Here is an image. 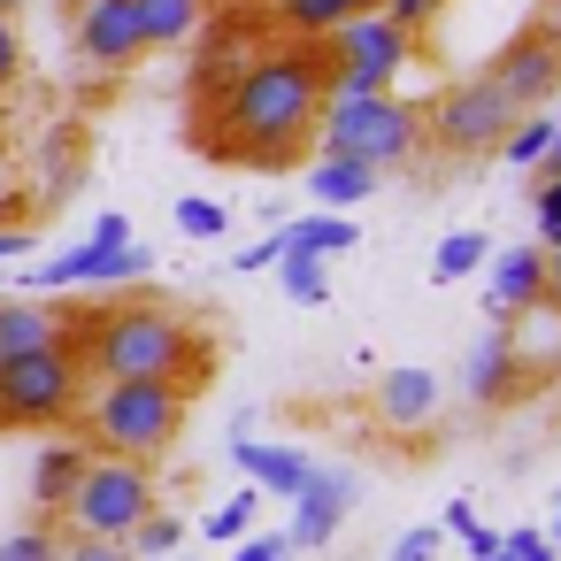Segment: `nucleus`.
Instances as JSON below:
<instances>
[{
    "label": "nucleus",
    "instance_id": "32",
    "mask_svg": "<svg viewBox=\"0 0 561 561\" xmlns=\"http://www.w3.org/2000/svg\"><path fill=\"white\" fill-rule=\"evenodd\" d=\"M385 16H392L400 32H423V24H438V16H446V0H385Z\"/></svg>",
    "mask_w": 561,
    "mask_h": 561
},
{
    "label": "nucleus",
    "instance_id": "39",
    "mask_svg": "<svg viewBox=\"0 0 561 561\" xmlns=\"http://www.w3.org/2000/svg\"><path fill=\"white\" fill-rule=\"evenodd\" d=\"M546 308H561V247H546Z\"/></svg>",
    "mask_w": 561,
    "mask_h": 561
},
{
    "label": "nucleus",
    "instance_id": "10",
    "mask_svg": "<svg viewBox=\"0 0 561 561\" xmlns=\"http://www.w3.org/2000/svg\"><path fill=\"white\" fill-rule=\"evenodd\" d=\"M147 270H154V254L139 239H124V247H70V254H55L32 277V293H55V285H131Z\"/></svg>",
    "mask_w": 561,
    "mask_h": 561
},
{
    "label": "nucleus",
    "instance_id": "33",
    "mask_svg": "<svg viewBox=\"0 0 561 561\" xmlns=\"http://www.w3.org/2000/svg\"><path fill=\"white\" fill-rule=\"evenodd\" d=\"M24 78V39H16V16H0V93Z\"/></svg>",
    "mask_w": 561,
    "mask_h": 561
},
{
    "label": "nucleus",
    "instance_id": "27",
    "mask_svg": "<svg viewBox=\"0 0 561 561\" xmlns=\"http://www.w3.org/2000/svg\"><path fill=\"white\" fill-rule=\"evenodd\" d=\"M62 553V530L55 523H24L16 538H0V561H55Z\"/></svg>",
    "mask_w": 561,
    "mask_h": 561
},
{
    "label": "nucleus",
    "instance_id": "2",
    "mask_svg": "<svg viewBox=\"0 0 561 561\" xmlns=\"http://www.w3.org/2000/svg\"><path fill=\"white\" fill-rule=\"evenodd\" d=\"M78 362H85V377H101V385H116V377H154V385L193 392V385H208V377H216L208 339H201L185 316L154 308V300H124V308L85 316Z\"/></svg>",
    "mask_w": 561,
    "mask_h": 561
},
{
    "label": "nucleus",
    "instance_id": "14",
    "mask_svg": "<svg viewBox=\"0 0 561 561\" xmlns=\"http://www.w3.org/2000/svg\"><path fill=\"white\" fill-rule=\"evenodd\" d=\"M78 55L93 70H131L147 47H139V16H131V0H85V16H78Z\"/></svg>",
    "mask_w": 561,
    "mask_h": 561
},
{
    "label": "nucleus",
    "instance_id": "46",
    "mask_svg": "<svg viewBox=\"0 0 561 561\" xmlns=\"http://www.w3.org/2000/svg\"><path fill=\"white\" fill-rule=\"evenodd\" d=\"M0 124H9V108H0Z\"/></svg>",
    "mask_w": 561,
    "mask_h": 561
},
{
    "label": "nucleus",
    "instance_id": "6",
    "mask_svg": "<svg viewBox=\"0 0 561 561\" xmlns=\"http://www.w3.org/2000/svg\"><path fill=\"white\" fill-rule=\"evenodd\" d=\"M78 408H85V362H78V346L0 354V423H70Z\"/></svg>",
    "mask_w": 561,
    "mask_h": 561
},
{
    "label": "nucleus",
    "instance_id": "7",
    "mask_svg": "<svg viewBox=\"0 0 561 561\" xmlns=\"http://www.w3.org/2000/svg\"><path fill=\"white\" fill-rule=\"evenodd\" d=\"M147 515H154V469L124 461V454H93L78 492H70V507H62V523L78 538H131Z\"/></svg>",
    "mask_w": 561,
    "mask_h": 561
},
{
    "label": "nucleus",
    "instance_id": "37",
    "mask_svg": "<svg viewBox=\"0 0 561 561\" xmlns=\"http://www.w3.org/2000/svg\"><path fill=\"white\" fill-rule=\"evenodd\" d=\"M277 262H285V231L262 239V247H239V270H277Z\"/></svg>",
    "mask_w": 561,
    "mask_h": 561
},
{
    "label": "nucleus",
    "instance_id": "34",
    "mask_svg": "<svg viewBox=\"0 0 561 561\" xmlns=\"http://www.w3.org/2000/svg\"><path fill=\"white\" fill-rule=\"evenodd\" d=\"M438 546H446V530H438V523H423V530H408V538H400V546H392L385 561H431Z\"/></svg>",
    "mask_w": 561,
    "mask_h": 561
},
{
    "label": "nucleus",
    "instance_id": "11",
    "mask_svg": "<svg viewBox=\"0 0 561 561\" xmlns=\"http://www.w3.org/2000/svg\"><path fill=\"white\" fill-rule=\"evenodd\" d=\"M492 262V293H484V308H492V323H523L530 308H546V247L530 239V247H507V254H484Z\"/></svg>",
    "mask_w": 561,
    "mask_h": 561
},
{
    "label": "nucleus",
    "instance_id": "24",
    "mask_svg": "<svg viewBox=\"0 0 561 561\" xmlns=\"http://www.w3.org/2000/svg\"><path fill=\"white\" fill-rule=\"evenodd\" d=\"M277 270H285V293H293L300 308H323V300H331V262H316V254H285Z\"/></svg>",
    "mask_w": 561,
    "mask_h": 561
},
{
    "label": "nucleus",
    "instance_id": "9",
    "mask_svg": "<svg viewBox=\"0 0 561 561\" xmlns=\"http://www.w3.org/2000/svg\"><path fill=\"white\" fill-rule=\"evenodd\" d=\"M523 116L538 108V101H553L561 93V39L553 32H523V39H507L500 55H492V70H484Z\"/></svg>",
    "mask_w": 561,
    "mask_h": 561
},
{
    "label": "nucleus",
    "instance_id": "15",
    "mask_svg": "<svg viewBox=\"0 0 561 561\" xmlns=\"http://www.w3.org/2000/svg\"><path fill=\"white\" fill-rule=\"evenodd\" d=\"M461 385H469V400H477V408H507V400L523 392V354H515V331H507V323H492V331L469 346Z\"/></svg>",
    "mask_w": 561,
    "mask_h": 561
},
{
    "label": "nucleus",
    "instance_id": "12",
    "mask_svg": "<svg viewBox=\"0 0 561 561\" xmlns=\"http://www.w3.org/2000/svg\"><path fill=\"white\" fill-rule=\"evenodd\" d=\"M354 500H362V477H354V469H316V477H308V492L293 500V530H285V538H293V553H300V546L339 538V523L354 515Z\"/></svg>",
    "mask_w": 561,
    "mask_h": 561
},
{
    "label": "nucleus",
    "instance_id": "23",
    "mask_svg": "<svg viewBox=\"0 0 561 561\" xmlns=\"http://www.w3.org/2000/svg\"><path fill=\"white\" fill-rule=\"evenodd\" d=\"M484 254H492V247H484V231H446V239H438V254H431V277H438V285L477 277V270H484Z\"/></svg>",
    "mask_w": 561,
    "mask_h": 561
},
{
    "label": "nucleus",
    "instance_id": "45",
    "mask_svg": "<svg viewBox=\"0 0 561 561\" xmlns=\"http://www.w3.org/2000/svg\"><path fill=\"white\" fill-rule=\"evenodd\" d=\"M0 178H9V147H0Z\"/></svg>",
    "mask_w": 561,
    "mask_h": 561
},
{
    "label": "nucleus",
    "instance_id": "36",
    "mask_svg": "<svg viewBox=\"0 0 561 561\" xmlns=\"http://www.w3.org/2000/svg\"><path fill=\"white\" fill-rule=\"evenodd\" d=\"M484 561H553V546H546V530H515L500 553H484Z\"/></svg>",
    "mask_w": 561,
    "mask_h": 561
},
{
    "label": "nucleus",
    "instance_id": "41",
    "mask_svg": "<svg viewBox=\"0 0 561 561\" xmlns=\"http://www.w3.org/2000/svg\"><path fill=\"white\" fill-rule=\"evenodd\" d=\"M546 178H561V124H553V139H546Z\"/></svg>",
    "mask_w": 561,
    "mask_h": 561
},
{
    "label": "nucleus",
    "instance_id": "30",
    "mask_svg": "<svg viewBox=\"0 0 561 561\" xmlns=\"http://www.w3.org/2000/svg\"><path fill=\"white\" fill-rule=\"evenodd\" d=\"M247 523H254V492H239V500H224V507L208 515V530H201V538H247Z\"/></svg>",
    "mask_w": 561,
    "mask_h": 561
},
{
    "label": "nucleus",
    "instance_id": "19",
    "mask_svg": "<svg viewBox=\"0 0 561 561\" xmlns=\"http://www.w3.org/2000/svg\"><path fill=\"white\" fill-rule=\"evenodd\" d=\"M377 185H385V178H377L369 162H354V154H323V162L308 170V193H316V208H331V216H339V208H362Z\"/></svg>",
    "mask_w": 561,
    "mask_h": 561
},
{
    "label": "nucleus",
    "instance_id": "31",
    "mask_svg": "<svg viewBox=\"0 0 561 561\" xmlns=\"http://www.w3.org/2000/svg\"><path fill=\"white\" fill-rule=\"evenodd\" d=\"M530 208H538V247H561V178H546Z\"/></svg>",
    "mask_w": 561,
    "mask_h": 561
},
{
    "label": "nucleus",
    "instance_id": "5",
    "mask_svg": "<svg viewBox=\"0 0 561 561\" xmlns=\"http://www.w3.org/2000/svg\"><path fill=\"white\" fill-rule=\"evenodd\" d=\"M316 131H323V154H354V162H369L377 178H385V170H408V162L423 154V116H415V101H400V93L323 101Z\"/></svg>",
    "mask_w": 561,
    "mask_h": 561
},
{
    "label": "nucleus",
    "instance_id": "16",
    "mask_svg": "<svg viewBox=\"0 0 561 561\" xmlns=\"http://www.w3.org/2000/svg\"><path fill=\"white\" fill-rule=\"evenodd\" d=\"M85 316L55 300H0V354H32V346H78Z\"/></svg>",
    "mask_w": 561,
    "mask_h": 561
},
{
    "label": "nucleus",
    "instance_id": "40",
    "mask_svg": "<svg viewBox=\"0 0 561 561\" xmlns=\"http://www.w3.org/2000/svg\"><path fill=\"white\" fill-rule=\"evenodd\" d=\"M16 254H32V231H0V262H16Z\"/></svg>",
    "mask_w": 561,
    "mask_h": 561
},
{
    "label": "nucleus",
    "instance_id": "1",
    "mask_svg": "<svg viewBox=\"0 0 561 561\" xmlns=\"http://www.w3.org/2000/svg\"><path fill=\"white\" fill-rule=\"evenodd\" d=\"M224 131H216V154H247V162H293L323 116V85H316V55H262L247 62L224 101H216Z\"/></svg>",
    "mask_w": 561,
    "mask_h": 561
},
{
    "label": "nucleus",
    "instance_id": "28",
    "mask_svg": "<svg viewBox=\"0 0 561 561\" xmlns=\"http://www.w3.org/2000/svg\"><path fill=\"white\" fill-rule=\"evenodd\" d=\"M55 561H139L124 538H78V530H62V553Z\"/></svg>",
    "mask_w": 561,
    "mask_h": 561
},
{
    "label": "nucleus",
    "instance_id": "8",
    "mask_svg": "<svg viewBox=\"0 0 561 561\" xmlns=\"http://www.w3.org/2000/svg\"><path fill=\"white\" fill-rule=\"evenodd\" d=\"M415 116H423V147H446V154H492V147L523 124V108H515L492 78H461V85H446L438 101H423Z\"/></svg>",
    "mask_w": 561,
    "mask_h": 561
},
{
    "label": "nucleus",
    "instance_id": "26",
    "mask_svg": "<svg viewBox=\"0 0 561 561\" xmlns=\"http://www.w3.org/2000/svg\"><path fill=\"white\" fill-rule=\"evenodd\" d=\"M178 538H185V530H178V515H162V507H154V515H147L124 546H131L139 561H170V553H178Z\"/></svg>",
    "mask_w": 561,
    "mask_h": 561
},
{
    "label": "nucleus",
    "instance_id": "43",
    "mask_svg": "<svg viewBox=\"0 0 561 561\" xmlns=\"http://www.w3.org/2000/svg\"><path fill=\"white\" fill-rule=\"evenodd\" d=\"M16 9H24V0H0V16H16Z\"/></svg>",
    "mask_w": 561,
    "mask_h": 561
},
{
    "label": "nucleus",
    "instance_id": "13",
    "mask_svg": "<svg viewBox=\"0 0 561 561\" xmlns=\"http://www.w3.org/2000/svg\"><path fill=\"white\" fill-rule=\"evenodd\" d=\"M369 415L392 431V438H423L438 423V377L431 369H385L377 392H369Z\"/></svg>",
    "mask_w": 561,
    "mask_h": 561
},
{
    "label": "nucleus",
    "instance_id": "18",
    "mask_svg": "<svg viewBox=\"0 0 561 561\" xmlns=\"http://www.w3.org/2000/svg\"><path fill=\"white\" fill-rule=\"evenodd\" d=\"M85 461H93V454H85L78 438H55V446H47V454L32 461V507H39L47 523H55V515L70 507V492H78V477H85Z\"/></svg>",
    "mask_w": 561,
    "mask_h": 561
},
{
    "label": "nucleus",
    "instance_id": "17",
    "mask_svg": "<svg viewBox=\"0 0 561 561\" xmlns=\"http://www.w3.org/2000/svg\"><path fill=\"white\" fill-rule=\"evenodd\" d=\"M231 454H239V469H247L262 492H277V500H300V492H308V477H316V461H308L300 446H262V438H239Z\"/></svg>",
    "mask_w": 561,
    "mask_h": 561
},
{
    "label": "nucleus",
    "instance_id": "44",
    "mask_svg": "<svg viewBox=\"0 0 561 561\" xmlns=\"http://www.w3.org/2000/svg\"><path fill=\"white\" fill-rule=\"evenodd\" d=\"M553 377H561V339H553Z\"/></svg>",
    "mask_w": 561,
    "mask_h": 561
},
{
    "label": "nucleus",
    "instance_id": "20",
    "mask_svg": "<svg viewBox=\"0 0 561 561\" xmlns=\"http://www.w3.org/2000/svg\"><path fill=\"white\" fill-rule=\"evenodd\" d=\"M369 9H385V0H277V16H285L293 39H331L339 24H354Z\"/></svg>",
    "mask_w": 561,
    "mask_h": 561
},
{
    "label": "nucleus",
    "instance_id": "42",
    "mask_svg": "<svg viewBox=\"0 0 561 561\" xmlns=\"http://www.w3.org/2000/svg\"><path fill=\"white\" fill-rule=\"evenodd\" d=\"M546 546H561V500H553V530H546Z\"/></svg>",
    "mask_w": 561,
    "mask_h": 561
},
{
    "label": "nucleus",
    "instance_id": "22",
    "mask_svg": "<svg viewBox=\"0 0 561 561\" xmlns=\"http://www.w3.org/2000/svg\"><path fill=\"white\" fill-rule=\"evenodd\" d=\"M362 231L346 224V216H331V208H316V216H300V224H285V254H316V262H331V254H346Z\"/></svg>",
    "mask_w": 561,
    "mask_h": 561
},
{
    "label": "nucleus",
    "instance_id": "4",
    "mask_svg": "<svg viewBox=\"0 0 561 561\" xmlns=\"http://www.w3.org/2000/svg\"><path fill=\"white\" fill-rule=\"evenodd\" d=\"M308 55H316V85H323V101L392 93V78H400L408 55H415V32H400L385 9H369V16H354V24H339L331 39H308Z\"/></svg>",
    "mask_w": 561,
    "mask_h": 561
},
{
    "label": "nucleus",
    "instance_id": "29",
    "mask_svg": "<svg viewBox=\"0 0 561 561\" xmlns=\"http://www.w3.org/2000/svg\"><path fill=\"white\" fill-rule=\"evenodd\" d=\"M224 224H231V216H224L216 201H178V231H185V239H224Z\"/></svg>",
    "mask_w": 561,
    "mask_h": 561
},
{
    "label": "nucleus",
    "instance_id": "38",
    "mask_svg": "<svg viewBox=\"0 0 561 561\" xmlns=\"http://www.w3.org/2000/svg\"><path fill=\"white\" fill-rule=\"evenodd\" d=\"M124 239H131V224H124V216H101V224L85 231V247H124Z\"/></svg>",
    "mask_w": 561,
    "mask_h": 561
},
{
    "label": "nucleus",
    "instance_id": "3",
    "mask_svg": "<svg viewBox=\"0 0 561 561\" xmlns=\"http://www.w3.org/2000/svg\"><path fill=\"white\" fill-rule=\"evenodd\" d=\"M185 408H193V392H178V385L116 377V385H93V400H85V438H93V454H124V461H147V469H154V461L178 446Z\"/></svg>",
    "mask_w": 561,
    "mask_h": 561
},
{
    "label": "nucleus",
    "instance_id": "35",
    "mask_svg": "<svg viewBox=\"0 0 561 561\" xmlns=\"http://www.w3.org/2000/svg\"><path fill=\"white\" fill-rule=\"evenodd\" d=\"M231 561H293V538L285 530H262V538H239Z\"/></svg>",
    "mask_w": 561,
    "mask_h": 561
},
{
    "label": "nucleus",
    "instance_id": "21",
    "mask_svg": "<svg viewBox=\"0 0 561 561\" xmlns=\"http://www.w3.org/2000/svg\"><path fill=\"white\" fill-rule=\"evenodd\" d=\"M139 16V47H185L201 32V0H131Z\"/></svg>",
    "mask_w": 561,
    "mask_h": 561
},
{
    "label": "nucleus",
    "instance_id": "25",
    "mask_svg": "<svg viewBox=\"0 0 561 561\" xmlns=\"http://www.w3.org/2000/svg\"><path fill=\"white\" fill-rule=\"evenodd\" d=\"M546 139H553V116H523L500 147H507V162H515V170H538V162H546Z\"/></svg>",
    "mask_w": 561,
    "mask_h": 561
}]
</instances>
